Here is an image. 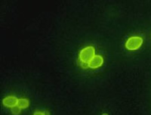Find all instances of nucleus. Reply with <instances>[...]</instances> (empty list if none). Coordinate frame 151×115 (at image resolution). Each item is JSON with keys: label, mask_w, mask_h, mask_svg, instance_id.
Wrapping results in <instances>:
<instances>
[{"label": "nucleus", "mask_w": 151, "mask_h": 115, "mask_svg": "<svg viewBox=\"0 0 151 115\" xmlns=\"http://www.w3.org/2000/svg\"><path fill=\"white\" fill-rule=\"evenodd\" d=\"M95 56V50L93 46H87L79 52V60L83 64H88Z\"/></svg>", "instance_id": "obj_1"}, {"label": "nucleus", "mask_w": 151, "mask_h": 115, "mask_svg": "<svg viewBox=\"0 0 151 115\" xmlns=\"http://www.w3.org/2000/svg\"><path fill=\"white\" fill-rule=\"evenodd\" d=\"M144 40L141 36H132L129 38L125 43V46L129 51H134L139 49L142 46Z\"/></svg>", "instance_id": "obj_2"}, {"label": "nucleus", "mask_w": 151, "mask_h": 115, "mask_svg": "<svg viewBox=\"0 0 151 115\" xmlns=\"http://www.w3.org/2000/svg\"><path fill=\"white\" fill-rule=\"evenodd\" d=\"M104 63V59L101 55H95L88 64V67L91 69H97L101 67Z\"/></svg>", "instance_id": "obj_3"}, {"label": "nucleus", "mask_w": 151, "mask_h": 115, "mask_svg": "<svg viewBox=\"0 0 151 115\" xmlns=\"http://www.w3.org/2000/svg\"><path fill=\"white\" fill-rule=\"evenodd\" d=\"M17 101L18 98L14 95H9V96L5 97L2 100V104L4 106L7 107V108H13L17 105Z\"/></svg>", "instance_id": "obj_4"}, {"label": "nucleus", "mask_w": 151, "mask_h": 115, "mask_svg": "<svg viewBox=\"0 0 151 115\" xmlns=\"http://www.w3.org/2000/svg\"><path fill=\"white\" fill-rule=\"evenodd\" d=\"M17 105L21 109H26V108H27L29 107V101L27 98H18Z\"/></svg>", "instance_id": "obj_5"}, {"label": "nucleus", "mask_w": 151, "mask_h": 115, "mask_svg": "<svg viewBox=\"0 0 151 115\" xmlns=\"http://www.w3.org/2000/svg\"><path fill=\"white\" fill-rule=\"evenodd\" d=\"M11 111H12V113L14 115H19L20 114V113H21V109L19 108L17 105H16V106H14V107H13V108H11Z\"/></svg>", "instance_id": "obj_6"}, {"label": "nucleus", "mask_w": 151, "mask_h": 115, "mask_svg": "<svg viewBox=\"0 0 151 115\" xmlns=\"http://www.w3.org/2000/svg\"><path fill=\"white\" fill-rule=\"evenodd\" d=\"M33 115H45V114L44 112L39 111H36L34 112Z\"/></svg>", "instance_id": "obj_7"}, {"label": "nucleus", "mask_w": 151, "mask_h": 115, "mask_svg": "<svg viewBox=\"0 0 151 115\" xmlns=\"http://www.w3.org/2000/svg\"><path fill=\"white\" fill-rule=\"evenodd\" d=\"M101 115H109L108 114H106V113H104V114H102Z\"/></svg>", "instance_id": "obj_8"}]
</instances>
